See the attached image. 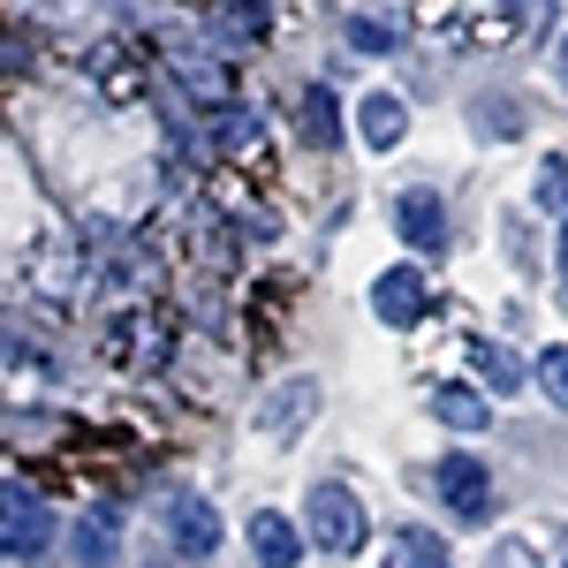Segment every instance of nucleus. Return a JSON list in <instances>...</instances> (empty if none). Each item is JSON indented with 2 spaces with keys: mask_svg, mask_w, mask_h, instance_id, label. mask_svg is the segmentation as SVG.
Here are the masks:
<instances>
[{
  "mask_svg": "<svg viewBox=\"0 0 568 568\" xmlns=\"http://www.w3.org/2000/svg\"><path fill=\"white\" fill-rule=\"evenodd\" d=\"M168 538H175V554H190V561L220 554V508L205 500V493H182V500H168Z\"/></svg>",
  "mask_w": 568,
  "mask_h": 568,
  "instance_id": "obj_5",
  "label": "nucleus"
},
{
  "mask_svg": "<svg viewBox=\"0 0 568 568\" xmlns=\"http://www.w3.org/2000/svg\"><path fill=\"white\" fill-rule=\"evenodd\" d=\"M433 493L447 500L455 524H485V516H493V470H485L478 455H439L433 463Z\"/></svg>",
  "mask_w": 568,
  "mask_h": 568,
  "instance_id": "obj_3",
  "label": "nucleus"
},
{
  "mask_svg": "<svg viewBox=\"0 0 568 568\" xmlns=\"http://www.w3.org/2000/svg\"><path fill=\"white\" fill-rule=\"evenodd\" d=\"M538 379H546V394H554V402L568 409V349H561V342H554V349L538 356Z\"/></svg>",
  "mask_w": 568,
  "mask_h": 568,
  "instance_id": "obj_17",
  "label": "nucleus"
},
{
  "mask_svg": "<svg viewBox=\"0 0 568 568\" xmlns=\"http://www.w3.org/2000/svg\"><path fill=\"white\" fill-rule=\"evenodd\" d=\"M493 568H538V554H530V538H500V554H493Z\"/></svg>",
  "mask_w": 568,
  "mask_h": 568,
  "instance_id": "obj_18",
  "label": "nucleus"
},
{
  "mask_svg": "<svg viewBox=\"0 0 568 568\" xmlns=\"http://www.w3.org/2000/svg\"><path fill=\"white\" fill-rule=\"evenodd\" d=\"M349 45H364V53H394V23H379V16H356V23H349Z\"/></svg>",
  "mask_w": 568,
  "mask_h": 568,
  "instance_id": "obj_16",
  "label": "nucleus"
},
{
  "mask_svg": "<svg viewBox=\"0 0 568 568\" xmlns=\"http://www.w3.org/2000/svg\"><path fill=\"white\" fill-rule=\"evenodd\" d=\"M220 23H227V31H243V39H258V31H265V8H258V0H220Z\"/></svg>",
  "mask_w": 568,
  "mask_h": 568,
  "instance_id": "obj_15",
  "label": "nucleus"
},
{
  "mask_svg": "<svg viewBox=\"0 0 568 568\" xmlns=\"http://www.w3.org/2000/svg\"><path fill=\"white\" fill-rule=\"evenodd\" d=\"M394 227H402V243H409V251H425V258H433L439 243H447V205H439V190H402Z\"/></svg>",
  "mask_w": 568,
  "mask_h": 568,
  "instance_id": "obj_6",
  "label": "nucleus"
},
{
  "mask_svg": "<svg viewBox=\"0 0 568 568\" xmlns=\"http://www.w3.org/2000/svg\"><path fill=\"white\" fill-rule=\"evenodd\" d=\"M561 258H568V220H561Z\"/></svg>",
  "mask_w": 568,
  "mask_h": 568,
  "instance_id": "obj_21",
  "label": "nucleus"
},
{
  "mask_svg": "<svg viewBox=\"0 0 568 568\" xmlns=\"http://www.w3.org/2000/svg\"><path fill=\"white\" fill-rule=\"evenodd\" d=\"M508 16L516 23H538V16H554V0H508Z\"/></svg>",
  "mask_w": 568,
  "mask_h": 568,
  "instance_id": "obj_20",
  "label": "nucleus"
},
{
  "mask_svg": "<svg viewBox=\"0 0 568 568\" xmlns=\"http://www.w3.org/2000/svg\"><path fill=\"white\" fill-rule=\"evenodd\" d=\"M304 538L318 554H356L364 538H372V516H364V500H356L349 485H311L304 493Z\"/></svg>",
  "mask_w": 568,
  "mask_h": 568,
  "instance_id": "obj_1",
  "label": "nucleus"
},
{
  "mask_svg": "<svg viewBox=\"0 0 568 568\" xmlns=\"http://www.w3.org/2000/svg\"><path fill=\"white\" fill-rule=\"evenodd\" d=\"M114 538H122V516H114V508H91L84 524H77V538H69V554L84 568H106L114 561Z\"/></svg>",
  "mask_w": 568,
  "mask_h": 568,
  "instance_id": "obj_10",
  "label": "nucleus"
},
{
  "mask_svg": "<svg viewBox=\"0 0 568 568\" xmlns=\"http://www.w3.org/2000/svg\"><path fill=\"white\" fill-rule=\"evenodd\" d=\"M311 409H318V387L311 379H288V387L265 402V433H296L288 417H311Z\"/></svg>",
  "mask_w": 568,
  "mask_h": 568,
  "instance_id": "obj_13",
  "label": "nucleus"
},
{
  "mask_svg": "<svg viewBox=\"0 0 568 568\" xmlns=\"http://www.w3.org/2000/svg\"><path fill=\"white\" fill-rule=\"evenodd\" d=\"M296 130H304L318 152H326V144H342V122H334V91H326V84H311L304 99H296Z\"/></svg>",
  "mask_w": 568,
  "mask_h": 568,
  "instance_id": "obj_12",
  "label": "nucleus"
},
{
  "mask_svg": "<svg viewBox=\"0 0 568 568\" xmlns=\"http://www.w3.org/2000/svg\"><path fill=\"white\" fill-rule=\"evenodd\" d=\"M433 417L447 433H485V425H493V409H485L478 387H433Z\"/></svg>",
  "mask_w": 568,
  "mask_h": 568,
  "instance_id": "obj_9",
  "label": "nucleus"
},
{
  "mask_svg": "<svg viewBox=\"0 0 568 568\" xmlns=\"http://www.w3.org/2000/svg\"><path fill=\"white\" fill-rule=\"evenodd\" d=\"M470 364H478V387H493V394H516L530 379L524 356L508 349V342H478V349H470Z\"/></svg>",
  "mask_w": 568,
  "mask_h": 568,
  "instance_id": "obj_11",
  "label": "nucleus"
},
{
  "mask_svg": "<svg viewBox=\"0 0 568 568\" xmlns=\"http://www.w3.org/2000/svg\"><path fill=\"white\" fill-rule=\"evenodd\" d=\"M356 130H364V144H372V152H394V144H402V130H409V114H402V99H394V91H372V99L356 106Z\"/></svg>",
  "mask_w": 568,
  "mask_h": 568,
  "instance_id": "obj_8",
  "label": "nucleus"
},
{
  "mask_svg": "<svg viewBox=\"0 0 568 568\" xmlns=\"http://www.w3.org/2000/svg\"><path fill=\"white\" fill-rule=\"evenodd\" d=\"M538 197H554V205H568V168H561V160H546V175H538Z\"/></svg>",
  "mask_w": 568,
  "mask_h": 568,
  "instance_id": "obj_19",
  "label": "nucleus"
},
{
  "mask_svg": "<svg viewBox=\"0 0 568 568\" xmlns=\"http://www.w3.org/2000/svg\"><path fill=\"white\" fill-rule=\"evenodd\" d=\"M0 554H8V561L53 554V508H45L23 478H0Z\"/></svg>",
  "mask_w": 568,
  "mask_h": 568,
  "instance_id": "obj_2",
  "label": "nucleus"
},
{
  "mask_svg": "<svg viewBox=\"0 0 568 568\" xmlns=\"http://www.w3.org/2000/svg\"><path fill=\"white\" fill-rule=\"evenodd\" d=\"M251 554H258V568H296V554H304V538H296V524L288 516H251Z\"/></svg>",
  "mask_w": 568,
  "mask_h": 568,
  "instance_id": "obj_7",
  "label": "nucleus"
},
{
  "mask_svg": "<svg viewBox=\"0 0 568 568\" xmlns=\"http://www.w3.org/2000/svg\"><path fill=\"white\" fill-rule=\"evenodd\" d=\"M387 568H455V554H447V538H433V530H409L387 554Z\"/></svg>",
  "mask_w": 568,
  "mask_h": 568,
  "instance_id": "obj_14",
  "label": "nucleus"
},
{
  "mask_svg": "<svg viewBox=\"0 0 568 568\" xmlns=\"http://www.w3.org/2000/svg\"><path fill=\"white\" fill-rule=\"evenodd\" d=\"M372 311H379V326H417V318L433 311L425 273H417V265H387V273L372 281Z\"/></svg>",
  "mask_w": 568,
  "mask_h": 568,
  "instance_id": "obj_4",
  "label": "nucleus"
},
{
  "mask_svg": "<svg viewBox=\"0 0 568 568\" xmlns=\"http://www.w3.org/2000/svg\"><path fill=\"white\" fill-rule=\"evenodd\" d=\"M561 568H568V561H561Z\"/></svg>",
  "mask_w": 568,
  "mask_h": 568,
  "instance_id": "obj_22",
  "label": "nucleus"
}]
</instances>
